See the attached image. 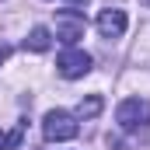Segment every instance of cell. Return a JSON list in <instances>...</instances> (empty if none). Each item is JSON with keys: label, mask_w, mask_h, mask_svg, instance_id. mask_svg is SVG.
Masks as SVG:
<instances>
[{"label": "cell", "mask_w": 150, "mask_h": 150, "mask_svg": "<svg viewBox=\"0 0 150 150\" xmlns=\"http://www.w3.org/2000/svg\"><path fill=\"white\" fill-rule=\"evenodd\" d=\"M25 126H28V122H18V126L11 129V136H4V150H18V147H21V136H25Z\"/></svg>", "instance_id": "ba28073f"}, {"label": "cell", "mask_w": 150, "mask_h": 150, "mask_svg": "<svg viewBox=\"0 0 150 150\" xmlns=\"http://www.w3.org/2000/svg\"><path fill=\"white\" fill-rule=\"evenodd\" d=\"M143 4H150V0H143Z\"/></svg>", "instance_id": "7c38bea8"}, {"label": "cell", "mask_w": 150, "mask_h": 150, "mask_svg": "<svg viewBox=\"0 0 150 150\" xmlns=\"http://www.w3.org/2000/svg\"><path fill=\"white\" fill-rule=\"evenodd\" d=\"M84 28H87L84 14H77V11H59L56 14V38H63L67 45H74L77 38H84Z\"/></svg>", "instance_id": "277c9868"}, {"label": "cell", "mask_w": 150, "mask_h": 150, "mask_svg": "<svg viewBox=\"0 0 150 150\" xmlns=\"http://www.w3.org/2000/svg\"><path fill=\"white\" fill-rule=\"evenodd\" d=\"M126 25H129V18H126V11H119V7H108V11L98 14V32L105 38H119L126 32Z\"/></svg>", "instance_id": "5b68a950"}, {"label": "cell", "mask_w": 150, "mask_h": 150, "mask_svg": "<svg viewBox=\"0 0 150 150\" xmlns=\"http://www.w3.org/2000/svg\"><path fill=\"white\" fill-rule=\"evenodd\" d=\"M7 56H11V45H0V63H4Z\"/></svg>", "instance_id": "9c48e42d"}, {"label": "cell", "mask_w": 150, "mask_h": 150, "mask_svg": "<svg viewBox=\"0 0 150 150\" xmlns=\"http://www.w3.org/2000/svg\"><path fill=\"white\" fill-rule=\"evenodd\" d=\"M67 4H80V7H84V4H87V0H67Z\"/></svg>", "instance_id": "30bf717a"}, {"label": "cell", "mask_w": 150, "mask_h": 150, "mask_svg": "<svg viewBox=\"0 0 150 150\" xmlns=\"http://www.w3.org/2000/svg\"><path fill=\"white\" fill-rule=\"evenodd\" d=\"M98 112H101V94H91V98H84V101L77 105V115H80V119H94Z\"/></svg>", "instance_id": "52a82bcc"}, {"label": "cell", "mask_w": 150, "mask_h": 150, "mask_svg": "<svg viewBox=\"0 0 150 150\" xmlns=\"http://www.w3.org/2000/svg\"><path fill=\"white\" fill-rule=\"evenodd\" d=\"M115 122H119V129H126V133H133V129H140V126H150V101H143V98H126V101H119Z\"/></svg>", "instance_id": "7a4b0ae2"}, {"label": "cell", "mask_w": 150, "mask_h": 150, "mask_svg": "<svg viewBox=\"0 0 150 150\" xmlns=\"http://www.w3.org/2000/svg\"><path fill=\"white\" fill-rule=\"evenodd\" d=\"M42 133H45L49 143H63V140H74L77 133H80V122L70 112H63V108H52L42 119Z\"/></svg>", "instance_id": "6da1fadb"}, {"label": "cell", "mask_w": 150, "mask_h": 150, "mask_svg": "<svg viewBox=\"0 0 150 150\" xmlns=\"http://www.w3.org/2000/svg\"><path fill=\"white\" fill-rule=\"evenodd\" d=\"M49 45H52V35H49L45 25H35V28L28 32V38H25V49H32V52H45Z\"/></svg>", "instance_id": "8992f818"}, {"label": "cell", "mask_w": 150, "mask_h": 150, "mask_svg": "<svg viewBox=\"0 0 150 150\" xmlns=\"http://www.w3.org/2000/svg\"><path fill=\"white\" fill-rule=\"evenodd\" d=\"M0 150H4V136H0Z\"/></svg>", "instance_id": "8fae6325"}, {"label": "cell", "mask_w": 150, "mask_h": 150, "mask_svg": "<svg viewBox=\"0 0 150 150\" xmlns=\"http://www.w3.org/2000/svg\"><path fill=\"white\" fill-rule=\"evenodd\" d=\"M56 70L67 77V80H77V77H84L87 70H91V56H87L84 49H67V52H59Z\"/></svg>", "instance_id": "3957f363"}]
</instances>
